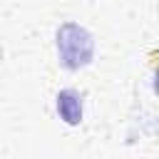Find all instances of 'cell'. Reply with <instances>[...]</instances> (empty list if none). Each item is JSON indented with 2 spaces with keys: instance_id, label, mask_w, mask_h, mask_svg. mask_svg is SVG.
Returning <instances> with one entry per match:
<instances>
[{
  "instance_id": "6da1fadb",
  "label": "cell",
  "mask_w": 159,
  "mask_h": 159,
  "mask_svg": "<svg viewBox=\"0 0 159 159\" xmlns=\"http://www.w3.org/2000/svg\"><path fill=\"white\" fill-rule=\"evenodd\" d=\"M57 55L62 67L67 70H80L92 62L94 55V40L92 35L77 25V22H65L57 30Z\"/></svg>"
},
{
  "instance_id": "7a4b0ae2",
  "label": "cell",
  "mask_w": 159,
  "mask_h": 159,
  "mask_svg": "<svg viewBox=\"0 0 159 159\" xmlns=\"http://www.w3.org/2000/svg\"><path fill=\"white\" fill-rule=\"evenodd\" d=\"M57 112L67 124H80L82 119V97L75 89H62L57 94Z\"/></svg>"
}]
</instances>
